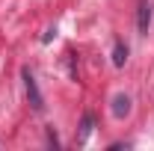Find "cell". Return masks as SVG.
<instances>
[{
  "mask_svg": "<svg viewBox=\"0 0 154 151\" xmlns=\"http://www.w3.org/2000/svg\"><path fill=\"white\" fill-rule=\"evenodd\" d=\"M21 77H24V92H27L30 107H33L36 113H42V110H45V101H42V92H38V83H36V77H33V71H30V68H24Z\"/></svg>",
  "mask_w": 154,
  "mask_h": 151,
  "instance_id": "6da1fadb",
  "label": "cell"
},
{
  "mask_svg": "<svg viewBox=\"0 0 154 151\" xmlns=\"http://www.w3.org/2000/svg\"><path fill=\"white\" fill-rule=\"evenodd\" d=\"M148 27H151V3L139 0V9H136V30H139V36H145Z\"/></svg>",
  "mask_w": 154,
  "mask_h": 151,
  "instance_id": "7a4b0ae2",
  "label": "cell"
},
{
  "mask_svg": "<svg viewBox=\"0 0 154 151\" xmlns=\"http://www.w3.org/2000/svg\"><path fill=\"white\" fill-rule=\"evenodd\" d=\"M128 113H131V98L128 95H116L113 98V116L122 119V116H128Z\"/></svg>",
  "mask_w": 154,
  "mask_h": 151,
  "instance_id": "3957f363",
  "label": "cell"
},
{
  "mask_svg": "<svg viewBox=\"0 0 154 151\" xmlns=\"http://www.w3.org/2000/svg\"><path fill=\"white\" fill-rule=\"evenodd\" d=\"M125 59H128V48H125L122 42H116V51H113V62H116V65H125Z\"/></svg>",
  "mask_w": 154,
  "mask_h": 151,
  "instance_id": "277c9868",
  "label": "cell"
}]
</instances>
